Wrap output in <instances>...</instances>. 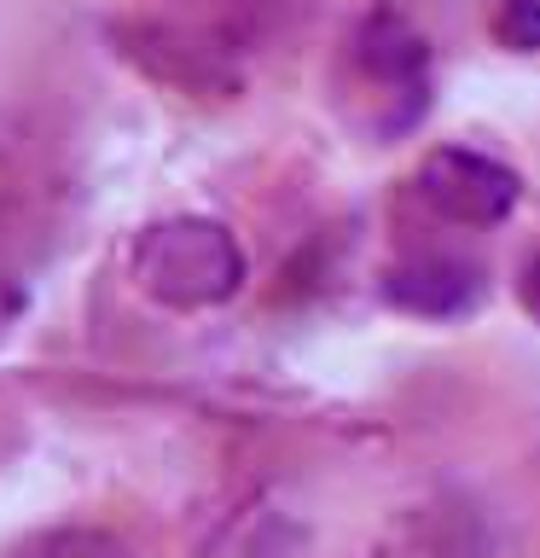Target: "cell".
I'll return each instance as SVG.
<instances>
[{
    "instance_id": "6da1fadb",
    "label": "cell",
    "mask_w": 540,
    "mask_h": 558,
    "mask_svg": "<svg viewBox=\"0 0 540 558\" xmlns=\"http://www.w3.org/2000/svg\"><path fill=\"white\" fill-rule=\"evenodd\" d=\"M134 279L163 308H216L244 286V251L221 221L174 216L139 233Z\"/></svg>"
},
{
    "instance_id": "7a4b0ae2",
    "label": "cell",
    "mask_w": 540,
    "mask_h": 558,
    "mask_svg": "<svg viewBox=\"0 0 540 558\" xmlns=\"http://www.w3.org/2000/svg\"><path fill=\"white\" fill-rule=\"evenodd\" d=\"M418 198H425L442 221L459 227H494L517 209L523 181L500 157L470 151V146H435L418 163Z\"/></svg>"
},
{
    "instance_id": "3957f363",
    "label": "cell",
    "mask_w": 540,
    "mask_h": 558,
    "mask_svg": "<svg viewBox=\"0 0 540 558\" xmlns=\"http://www.w3.org/2000/svg\"><path fill=\"white\" fill-rule=\"evenodd\" d=\"M378 296L401 314H418V320H453V314H470L482 296V279L470 262H453V256H413V262H395L383 268L378 279Z\"/></svg>"
},
{
    "instance_id": "277c9868",
    "label": "cell",
    "mask_w": 540,
    "mask_h": 558,
    "mask_svg": "<svg viewBox=\"0 0 540 558\" xmlns=\"http://www.w3.org/2000/svg\"><path fill=\"white\" fill-rule=\"evenodd\" d=\"M360 64L383 82H407V76H418V64H425V41H418L413 29L390 24V17H378V24L360 35Z\"/></svg>"
},
{
    "instance_id": "5b68a950",
    "label": "cell",
    "mask_w": 540,
    "mask_h": 558,
    "mask_svg": "<svg viewBox=\"0 0 540 558\" xmlns=\"http://www.w3.org/2000/svg\"><path fill=\"white\" fill-rule=\"evenodd\" d=\"M12 558H128V547L111 530H41L24 547H12Z\"/></svg>"
},
{
    "instance_id": "8992f818",
    "label": "cell",
    "mask_w": 540,
    "mask_h": 558,
    "mask_svg": "<svg viewBox=\"0 0 540 558\" xmlns=\"http://www.w3.org/2000/svg\"><path fill=\"white\" fill-rule=\"evenodd\" d=\"M500 41L517 47V52H540V0H505Z\"/></svg>"
},
{
    "instance_id": "52a82bcc",
    "label": "cell",
    "mask_w": 540,
    "mask_h": 558,
    "mask_svg": "<svg viewBox=\"0 0 540 558\" xmlns=\"http://www.w3.org/2000/svg\"><path fill=\"white\" fill-rule=\"evenodd\" d=\"M517 296H523V308H529L535 320H540V256L529 262V268H523V286H517Z\"/></svg>"
}]
</instances>
